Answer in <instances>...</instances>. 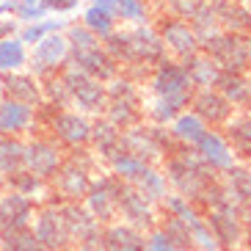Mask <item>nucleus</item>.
<instances>
[{
    "label": "nucleus",
    "instance_id": "f257e3e1",
    "mask_svg": "<svg viewBox=\"0 0 251 251\" xmlns=\"http://www.w3.org/2000/svg\"><path fill=\"white\" fill-rule=\"evenodd\" d=\"M105 52L116 61L122 75L135 83H147L149 72L169 58V52L157 36L155 25H135V28H116L108 39H102Z\"/></svg>",
    "mask_w": 251,
    "mask_h": 251
},
{
    "label": "nucleus",
    "instance_id": "f03ea898",
    "mask_svg": "<svg viewBox=\"0 0 251 251\" xmlns=\"http://www.w3.org/2000/svg\"><path fill=\"white\" fill-rule=\"evenodd\" d=\"M160 171L166 182H169V191L188 199L191 204H196L201 210V201H204V193L207 188L215 182V179H221L218 174L207 169L204 163L199 160V155L188 147H177L171 152L166 160L160 163Z\"/></svg>",
    "mask_w": 251,
    "mask_h": 251
},
{
    "label": "nucleus",
    "instance_id": "7ed1b4c3",
    "mask_svg": "<svg viewBox=\"0 0 251 251\" xmlns=\"http://www.w3.org/2000/svg\"><path fill=\"white\" fill-rule=\"evenodd\" d=\"M64 36L69 42V67L77 69V72L89 75L100 83H108L119 75L116 61L105 52L102 42L86 30L80 23H69V28L64 30Z\"/></svg>",
    "mask_w": 251,
    "mask_h": 251
},
{
    "label": "nucleus",
    "instance_id": "20e7f679",
    "mask_svg": "<svg viewBox=\"0 0 251 251\" xmlns=\"http://www.w3.org/2000/svg\"><path fill=\"white\" fill-rule=\"evenodd\" d=\"M201 52L213 58L224 75H246L251 69V33L218 30L215 36L201 42Z\"/></svg>",
    "mask_w": 251,
    "mask_h": 251
},
{
    "label": "nucleus",
    "instance_id": "39448f33",
    "mask_svg": "<svg viewBox=\"0 0 251 251\" xmlns=\"http://www.w3.org/2000/svg\"><path fill=\"white\" fill-rule=\"evenodd\" d=\"M64 83L69 89V108L89 119H97L105 113V105H108V91H105V83L94 80L89 75L77 72V69L67 67L61 72Z\"/></svg>",
    "mask_w": 251,
    "mask_h": 251
},
{
    "label": "nucleus",
    "instance_id": "423d86ee",
    "mask_svg": "<svg viewBox=\"0 0 251 251\" xmlns=\"http://www.w3.org/2000/svg\"><path fill=\"white\" fill-rule=\"evenodd\" d=\"M91 179H94V169L91 166L77 163L64 155V166L47 182L50 185V196H55L50 204H83V199H86V193L91 188Z\"/></svg>",
    "mask_w": 251,
    "mask_h": 251
},
{
    "label": "nucleus",
    "instance_id": "0eeeda50",
    "mask_svg": "<svg viewBox=\"0 0 251 251\" xmlns=\"http://www.w3.org/2000/svg\"><path fill=\"white\" fill-rule=\"evenodd\" d=\"M147 91L149 97H160V100H174V102L185 105L191 102V94H193V86L185 75L182 64L174 58H166L163 64H157L147 77Z\"/></svg>",
    "mask_w": 251,
    "mask_h": 251
},
{
    "label": "nucleus",
    "instance_id": "6e6552de",
    "mask_svg": "<svg viewBox=\"0 0 251 251\" xmlns=\"http://www.w3.org/2000/svg\"><path fill=\"white\" fill-rule=\"evenodd\" d=\"M127 185L122 179H116L113 174H94L91 179V188L86 193V199H83V207L94 215L97 221L108 226V224L116 221L119 215V199H122V193H125Z\"/></svg>",
    "mask_w": 251,
    "mask_h": 251
},
{
    "label": "nucleus",
    "instance_id": "1a4fd4ad",
    "mask_svg": "<svg viewBox=\"0 0 251 251\" xmlns=\"http://www.w3.org/2000/svg\"><path fill=\"white\" fill-rule=\"evenodd\" d=\"M67 67H69V42L64 33H52V36L42 39L28 52V72L39 80L61 75Z\"/></svg>",
    "mask_w": 251,
    "mask_h": 251
},
{
    "label": "nucleus",
    "instance_id": "9d476101",
    "mask_svg": "<svg viewBox=\"0 0 251 251\" xmlns=\"http://www.w3.org/2000/svg\"><path fill=\"white\" fill-rule=\"evenodd\" d=\"M91 122H94V119H89V116H83V113L72 111V108H67V111L55 113V116L47 122V127L42 130V133L50 135L64 152H69V149H83V147H89Z\"/></svg>",
    "mask_w": 251,
    "mask_h": 251
},
{
    "label": "nucleus",
    "instance_id": "9b49d317",
    "mask_svg": "<svg viewBox=\"0 0 251 251\" xmlns=\"http://www.w3.org/2000/svg\"><path fill=\"white\" fill-rule=\"evenodd\" d=\"M64 149L55 144L47 133H33V138H25V169L36 174L39 179L50 182L58 169L64 166Z\"/></svg>",
    "mask_w": 251,
    "mask_h": 251
},
{
    "label": "nucleus",
    "instance_id": "f8f14e48",
    "mask_svg": "<svg viewBox=\"0 0 251 251\" xmlns=\"http://www.w3.org/2000/svg\"><path fill=\"white\" fill-rule=\"evenodd\" d=\"M152 25H155L157 36H160L163 47H166V52H169V58L185 61V58H191V55H196V52L201 50V42L196 39L193 28L188 23H182V20L157 14Z\"/></svg>",
    "mask_w": 251,
    "mask_h": 251
},
{
    "label": "nucleus",
    "instance_id": "ddd939ff",
    "mask_svg": "<svg viewBox=\"0 0 251 251\" xmlns=\"http://www.w3.org/2000/svg\"><path fill=\"white\" fill-rule=\"evenodd\" d=\"M33 235H36L39 246L45 251H69L72 249V237H69L67 221L61 213V204H45L39 207L33 215Z\"/></svg>",
    "mask_w": 251,
    "mask_h": 251
},
{
    "label": "nucleus",
    "instance_id": "4468645a",
    "mask_svg": "<svg viewBox=\"0 0 251 251\" xmlns=\"http://www.w3.org/2000/svg\"><path fill=\"white\" fill-rule=\"evenodd\" d=\"M204 221L213 232V240L218 243L221 251H235L240 249L243 243V235H246V224L240 218L235 204L221 207V210H207L204 213Z\"/></svg>",
    "mask_w": 251,
    "mask_h": 251
},
{
    "label": "nucleus",
    "instance_id": "2eb2a0df",
    "mask_svg": "<svg viewBox=\"0 0 251 251\" xmlns=\"http://www.w3.org/2000/svg\"><path fill=\"white\" fill-rule=\"evenodd\" d=\"M188 111L193 116H199L210 130H224L229 125V119L235 116V108L224 100L218 89H196L191 94Z\"/></svg>",
    "mask_w": 251,
    "mask_h": 251
},
{
    "label": "nucleus",
    "instance_id": "dca6fc26",
    "mask_svg": "<svg viewBox=\"0 0 251 251\" xmlns=\"http://www.w3.org/2000/svg\"><path fill=\"white\" fill-rule=\"evenodd\" d=\"M116 221L138 229V232H144V235H149L152 229H157V207L152 204V201L144 199L133 185H127L125 193H122V199H119Z\"/></svg>",
    "mask_w": 251,
    "mask_h": 251
},
{
    "label": "nucleus",
    "instance_id": "f3484780",
    "mask_svg": "<svg viewBox=\"0 0 251 251\" xmlns=\"http://www.w3.org/2000/svg\"><path fill=\"white\" fill-rule=\"evenodd\" d=\"M193 152H196L199 160L204 163L213 174H218V177H224L232 166L240 163L237 155L232 152V147H229V141L224 138L221 130H207V133L199 138V144L193 147Z\"/></svg>",
    "mask_w": 251,
    "mask_h": 251
},
{
    "label": "nucleus",
    "instance_id": "a211bd4d",
    "mask_svg": "<svg viewBox=\"0 0 251 251\" xmlns=\"http://www.w3.org/2000/svg\"><path fill=\"white\" fill-rule=\"evenodd\" d=\"M61 213H64L69 237L77 246V251L89 249V246H100V240H102V224L97 221L86 207L83 204H61Z\"/></svg>",
    "mask_w": 251,
    "mask_h": 251
},
{
    "label": "nucleus",
    "instance_id": "6ab92c4d",
    "mask_svg": "<svg viewBox=\"0 0 251 251\" xmlns=\"http://www.w3.org/2000/svg\"><path fill=\"white\" fill-rule=\"evenodd\" d=\"M116 20L119 28H135V25H152L157 8L152 0H94Z\"/></svg>",
    "mask_w": 251,
    "mask_h": 251
},
{
    "label": "nucleus",
    "instance_id": "aec40b11",
    "mask_svg": "<svg viewBox=\"0 0 251 251\" xmlns=\"http://www.w3.org/2000/svg\"><path fill=\"white\" fill-rule=\"evenodd\" d=\"M0 97L3 100H14L28 108H42L45 97H42V80L33 77L30 72H11L0 75Z\"/></svg>",
    "mask_w": 251,
    "mask_h": 251
},
{
    "label": "nucleus",
    "instance_id": "412c9836",
    "mask_svg": "<svg viewBox=\"0 0 251 251\" xmlns=\"http://www.w3.org/2000/svg\"><path fill=\"white\" fill-rule=\"evenodd\" d=\"M122 149L130 152L133 157H138L141 163H147V166H160L166 160V155L157 147V141L147 122H141V125L130 127V130H122Z\"/></svg>",
    "mask_w": 251,
    "mask_h": 251
},
{
    "label": "nucleus",
    "instance_id": "4be33fe9",
    "mask_svg": "<svg viewBox=\"0 0 251 251\" xmlns=\"http://www.w3.org/2000/svg\"><path fill=\"white\" fill-rule=\"evenodd\" d=\"M28 133H39L36 108L20 105L14 100H0V135L23 138Z\"/></svg>",
    "mask_w": 251,
    "mask_h": 251
},
{
    "label": "nucleus",
    "instance_id": "5701e85b",
    "mask_svg": "<svg viewBox=\"0 0 251 251\" xmlns=\"http://www.w3.org/2000/svg\"><path fill=\"white\" fill-rule=\"evenodd\" d=\"M36 201L28 196H20L14 191H6L0 196V232L3 229H25L33 224Z\"/></svg>",
    "mask_w": 251,
    "mask_h": 251
},
{
    "label": "nucleus",
    "instance_id": "b1692460",
    "mask_svg": "<svg viewBox=\"0 0 251 251\" xmlns=\"http://www.w3.org/2000/svg\"><path fill=\"white\" fill-rule=\"evenodd\" d=\"M102 251H147V235L138 229L113 221L102 226Z\"/></svg>",
    "mask_w": 251,
    "mask_h": 251
},
{
    "label": "nucleus",
    "instance_id": "393cba45",
    "mask_svg": "<svg viewBox=\"0 0 251 251\" xmlns=\"http://www.w3.org/2000/svg\"><path fill=\"white\" fill-rule=\"evenodd\" d=\"M89 149L97 155V160L105 163L108 157L113 155V152H119V149H122V130H116L108 119L97 116L94 122H91Z\"/></svg>",
    "mask_w": 251,
    "mask_h": 251
},
{
    "label": "nucleus",
    "instance_id": "a878e982",
    "mask_svg": "<svg viewBox=\"0 0 251 251\" xmlns=\"http://www.w3.org/2000/svg\"><path fill=\"white\" fill-rule=\"evenodd\" d=\"M185 69V75H188V80H191L193 91L196 89H215L218 86V80H221V69H218V64H215L213 58H207L204 52H196V55H191V58L179 61Z\"/></svg>",
    "mask_w": 251,
    "mask_h": 251
},
{
    "label": "nucleus",
    "instance_id": "bb28decb",
    "mask_svg": "<svg viewBox=\"0 0 251 251\" xmlns=\"http://www.w3.org/2000/svg\"><path fill=\"white\" fill-rule=\"evenodd\" d=\"M215 89L221 91V97L226 100L235 113H251V77L246 75H221V80Z\"/></svg>",
    "mask_w": 251,
    "mask_h": 251
},
{
    "label": "nucleus",
    "instance_id": "cd10ccee",
    "mask_svg": "<svg viewBox=\"0 0 251 251\" xmlns=\"http://www.w3.org/2000/svg\"><path fill=\"white\" fill-rule=\"evenodd\" d=\"M221 133L229 141V147L237 155V160L240 163L251 160V113H235Z\"/></svg>",
    "mask_w": 251,
    "mask_h": 251
},
{
    "label": "nucleus",
    "instance_id": "c85d7f7f",
    "mask_svg": "<svg viewBox=\"0 0 251 251\" xmlns=\"http://www.w3.org/2000/svg\"><path fill=\"white\" fill-rule=\"evenodd\" d=\"M102 119H108L116 130H130V127L144 122V102H130V100H108Z\"/></svg>",
    "mask_w": 251,
    "mask_h": 251
},
{
    "label": "nucleus",
    "instance_id": "c756f323",
    "mask_svg": "<svg viewBox=\"0 0 251 251\" xmlns=\"http://www.w3.org/2000/svg\"><path fill=\"white\" fill-rule=\"evenodd\" d=\"M169 130H171V135H174V141H177V147L193 149L196 144H199V138L207 133V130H210V127H207L199 116H193L191 111H182L169 125Z\"/></svg>",
    "mask_w": 251,
    "mask_h": 251
},
{
    "label": "nucleus",
    "instance_id": "7c9ffc66",
    "mask_svg": "<svg viewBox=\"0 0 251 251\" xmlns=\"http://www.w3.org/2000/svg\"><path fill=\"white\" fill-rule=\"evenodd\" d=\"M133 188L147 201H152L155 207L171 193L169 191V182H166V177H163V171H160V166H147V169H144V174H141V177L133 182Z\"/></svg>",
    "mask_w": 251,
    "mask_h": 251
},
{
    "label": "nucleus",
    "instance_id": "2f4dec72",
    "mask_svg": "<svg viewBox=\"0 0 251 251\" xmlns=\"http://www.w3.org/2000/svg\"><path fill=\"white\" fill-rule=\"evenodd\" d=\"M25 138H11V135H0V177L6 179L25 169Z\"/></svg>",
    "mask_w": 251,
    "mask_h": 251
},
{
    "label": "nucleus",
    "instance_id": "473e14b6",
    "mask_svg": "<svg viewBox=\"0 0 251 251\" xmlns=\"http://www.w3.org/2000/svg\"><path fill=\"white\" fill-rule=\"evenodd\" d=\"M105 166H108V174H113V177L122 179L125 185H133L135 179L144 174V169H147V163H141L138 157H133L130 152H125V149L113 152V155L105 160Z\"/></svg>",
    "mask_w": 251,
    "mask_h": 251
},
{
    "label": "nucleus",
    "instance_id": "72a5a7b5",
    "mask_svg": "<svg viewBox=\"0 0 251 251\" xmlns=\"http://www.w3.org/2000/svg\"><path fill=\"white\" fill-rule=\"evenodd\" d=\"M28 67V47L20 42V36L0 42V75L23 72Z\"/></svg>",
    "mask_w": 251,
    "mask_h": 251
},
{
    "label": "nucleus",
    "instance_id": "f704fd0d",
    "mask_svg": "<svg viewBox=\"0 0 251 251\" xmlns=\"http://www.w3.org/2000/svg\"><path fill=\"white\" fill-rule=\"evenodd\" d=\"M80 25H83L86 30H91V33H94L100 42H102V39H108L113 30L119 28L116 20H113V17L108 14L102 6H97V3L86 6V11H83V17H80Z\"/></svg>",
    "mask_w": 251,
    "mask_h": 251
},
{
    "label": "nucleus",
    "instance_id": "c9c22d12",
    "mask_svg": "<svg viewBox=\"0 0 251 251\" xmlns=\"http://www.w3.org/2000/svg\"><path fill=\"white\" fill-rule=\"evenodd\" d=\"M69 28L67 20H42V23H33V25H23L20 28V42H23L25 47H33L39 45L42 39L52 36V33H64V30Z\"/></svg>",
    "mask_w": 251,
    "mask_h": 251
},
{
    "label": "nucleus",
    "instance_id": "e433bc0d",
    "mask_svg": "<svg viewBox=\"0 0 251 251\" xmlns=\"http://www.w3.org/2000/svg\"><path fill=\"white\" fill-rule=\"evenodd\" d=\"M0 251H42L33 229H3L0 232Z\"/></svg>",
    "mask_w": 251,
    "mask_h": 251
},
{
    "label": "nucleus",
    "instance_id": "4c0bfd02",
    "mask_svg": "<svg viewBox=\"0 0 251 251\" xmlns=\"http://www.w3.org/2000/svg\"><path fill=\"white\" fill-rule=\"evenodd\" d=\"M6 188L8 191L20 193V196H28V199H36L42 191H47L50 185L45 182V179H39L36 174H30L28 169H20L17 174H11V177H6Z\"/></svg>",
    "mask_w": 251,
    "mask_h": 251
},
{
    "label": "nucleus",
    "instance_id": "58836bf2",
    "mask_svg": "<svg viewBox=\"0 0 251 251\" xmlns=\"http://www.w3.org/2000/svg\"><path fill=\"white\" fill-rule=\"evenodd\" d=\"M105 91H108V100H130V102H144V86L135 83L133 77L119 72L113 80L105 83Z\"/></svg>",
    "mask_w": 251,
    "mask_h": 251
},
{
    "label": "nucleus",
    "instance_id": "ea45409f",
    "mask_svg": "<svg viewBox=\"0 0 251 251\" xmlns=\"http://www.w3.org/2000/svg\"><path fill=\"white\" fill-rule=\"evenodd\" d=\"M188 25L193 28V33H196V39H199V42H207L210 36H215V33L221 30V25H218V17H215L213 0H204V6L193 14V20Z\"/></svg>",
    "mask_w": 251,
    "mask_h": 251
},
{
    "label": "nucleus",
    "instance_id": "a19ab883",
    "mask_svg": "<svg viewBox=\"0 0 251 251\" xmlns=\"http://www.w3.org/2000/svg\"><path fill=\"white\" fill-rule=\"evenodd\" d=\"M204 6V0H157L155 8L157 14L174 17V20H182V23H191L193 14Z\"/></svg>",
    "mask_w": 251,
    "mask_h": 251
},
{
    "label": "nucleus",
    "instance_id": "79ce46f5",
    "mask_svg": "<svg viewBox=\"0 0 251 251\" xmlns=\"http://www.w3.org/2000/svg\"><path fill=\"white\" fill-rule=\"evenodd\" d=\"M42 97L45 102L52 105L55 111H67L69 108V89L61 75H52V77H45L42 80Z\"/></svg>",
    "mask_w": 251,
    "mask_h": 251
},
{
    "label": "nucleus",
    "instance_id": "37998d69",
    "mask_svg": "<svg viewBox=\"0 0 251 251\" xmlns=\"http://www.w3.org/2000/svg\"><path fill=\"white\" fill-rule=\"evenodd\" d=\"M157 229L163 232V237H166L171 246L185 249V251H193L191 232H188V226H185L179 218H174V215H166V218H163V224H157Z\"/></svg>",
    "mask_w": 251,
    "mask_h": 251
},
{
    "label": "nucleus",
    "instance_id": "c03bdc74",
    "mask_svg": "<svg viewBox=\"0 0 251 251\" xmlns=\"http://www.w3.org/2000/svg\"><path fill=\"white\" fill-rule=\"evenodd\" d=\"M14 20H17L20 25H33V23H42V20H47V8L42 6V3H30V6L20 3V8H17Z\"/></svg>",
    "mask_w": 251,
    "mask_h": 251
},
{
    "label": "nucleus",
    "instance_id": "a18cd8bd",
    "mask_svg": "<svg viewBox=\"0 0 251 251\" xmlns=\"http://www.w3.org/2000/svg\"><path fill=\"white\" fill-rule=\"evenodd\" d=\"M147 251H185V249H177V246H171L166 237H163L160 229H152L147 235Z\"/></svg>",
    "mask_w": 251,
    "mask_h": 251
},
{
    "label": "nucleus",
    "instance_id": "49530a36",
    "mask_svg": "<svg viewBox=\"0 0 251 251\" xmlns=\"http://www.w3.org/2000/svg\"><path fill=\"white\" fill-rule=\"evenodd\" d=\"M42 6L47 8V14H72V11H77V6H80V0H42Z\"/></svg>",
    "mask_w": 251,
    "mask_h": 251
},
{
    "label": "nucleus",
    "instance_id": "de8ad7c7",
    "mask_svg": "<svg viewBox=\"0 0 251 251\" xmlns=\"http://www.w3.org/2000/svg\"><path fill=\"white\" fill-rule=\"evenodd\" d=\"M20 33V23H17L14 17H6V20H0V42L3 39H11Z\"/></svg>",
    "mask_w": 251,
    "mask_h": 251
},
{
    "label": "nucleus",
    "instance_id": "09e8293b",
    "mask_svg": "<svg viewBox=\"0 0 251 251\" xmlns=\"http://www.w3.org/2000/svg\"><path fill=\"white\" fill-rule=\"evenodd\" d=\"M17 8H20V0H0V20L6 17H14Z\"/></svg>",
    "mask_w": 251,
    "mask_h": 251
},
{
    "label": "nucleus",
    "instance_id": "8fccbe9b",
    "mask_svg": "<svg viewBox=\"0 0 251 251\" xmlns=\"http://www.w3.org/2000/svg\"><path fill=\"white\" fill-rule=\"evenodd\" d=\"M20 3H25V6H30V3H42V0H20Z\"/></svg>",
    "mask_w": 251,
    "mask_h": 251
},
{
    "label": "nucleus",
    "instance_id": "3c124183",
    "mask_svg": "<svg viewBox=\"0 0 251 251\" xmlns=\"http://www.w3.org/2000/svg\"><path fill=\"white\" fill-rule=\"evenodd\" d=\"M3 188H6V179H3V177H0V191H3Z\"/></svg>",
    "mask_w": 251,
    "mask_h": 251
},
{
    "label": "nucleus",
    "instance_id": "603ef678",
    "mask_svg": "<svg viewBox=\"0 0 251 251\" xmlns=\"http://www.w3.org/2000/svg\"><path fill=\"white\" fill-rule=\"evenodd\" d=\"M246 169H249V171H251V160H246Z\"/></svg>",
    "mask_w": 251,
    "mask_h": 251
},
{
    "label": "nucleus",
    "instance_id": "864d4df0",
    "mask_svg": "<svg viewBox=\"0 0 251 251\" xmlns=\"http://www.w3.org/2000/svg\"><path fill=\"white\" fill-rule=\"evenodd\" d=\"M249 77H251V69H249Z\"/></svg>",
    "mask_w": 251,
    "mask_h": 251
}]
</instances>
